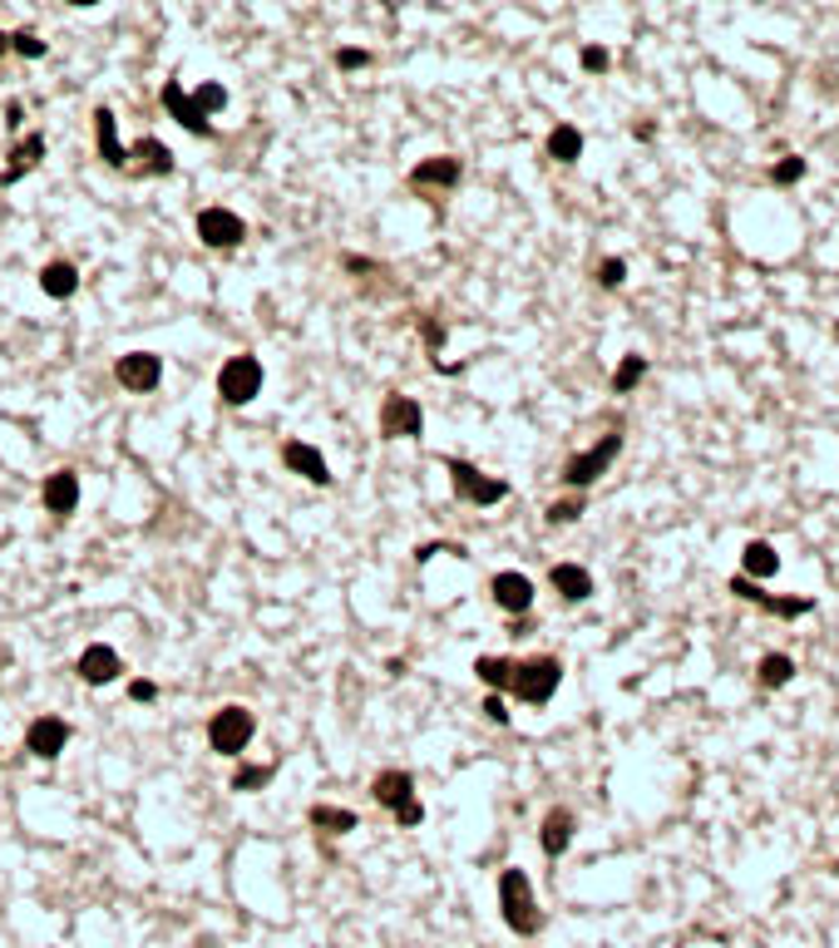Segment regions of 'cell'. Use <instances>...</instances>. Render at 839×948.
Segmentation results:
<instances>
[{"mask_svg":"<svg viewBox=\"0 0 839 948\" xmlns=\"http://www.w3.org/2000/svg\"><path fill=\"white\" fill-rule=\"evenodd\" d=\"M474 677L499 697H518L528 707L554 702L563 682V657L554 652H534V657H474Z\"/></svg>","mask_w":839,"mask_h":948,"instance_id":"obj_1","label":"cell"},{"mask_svg":"<svg viewBox=\"0 0 839 948\" xmlns=\"http://www.w3.org/2000/svg\"><path fill=\"white\" fill-rule=\"evenodd\" d=\"M499 914H504L508 934H518V939H534V934H544V909H538L534 899V879H528L518 865H508L499 874Z\"/></svg>","mask_w":839,"mask_h":948,"instance_id":"obj_2","label":"cell"},{"mask_svg":"<svg viewBox=\"0 0 839 948\" xmlns=\"http://www.w3.org/2000/svg\"><path fill=\"white\" fill-rule=\"evenodd\" d=\"M252 736H258V712H248V707H218L208 716V746L218 756H228V761H238L242 751L252 746Z\"/></svg>","mask_w":839,"mask_h":948,"instance_id":"obj_3","label":"cell"},{"mask_svg":"<svg viewBox=\"0 0 839 948\" xmlns=\"http://www.w3.org/2000/svg\"><path fill=\"white\" fill-rule=\"evenodd\" d=\"M622 455V430H608V435L598 440V445L578 450V455H568V465H563V484H568L573 494H583L588 484H598L602 474L612 470V460Z\"/></svg>","mask_w":839,"mask_h":948,"instance_id":"obj_4","label":"cell"},{"mask_svg":"<svg viewBox=\"0 0 839 948\" xmlns=\"http://www.w3.org/2000/svg\"><path fill=\"white\" fill-rule=\"evenodd\" d=\"M444 474H450L454 499H464V504H480V509H490V504L508 499V484L494 480V474H484L480 465H470V460H444Z\"/></svg>","mask_w":839,"mask_h":948,"instance_id":"obj_5","label":"cell"},{"mask_svg":"<svg viewBox=\"0 0 839 948\" xmlns=\"http://www.w3.org/2000/svg\"><path fill=\"white\" fill-rule=\"evenodd\" d=\"M218 396L228 400V405H252V400L262 396V361L258 356H228L218 371Z\"/></svg>","mask_w":839,"mask_h":948,"instance_id":"obj_6","label":"cell"},{"mask_svg":"<svg viewBox=\"0 0 839 948\" xmlns=\"http://www.w3.org/2000/svg\"><path fill=\"white\" fill-rule=\"evenodd\" d=\"M410 193H450L464 183V158L460 154H430L406 173Z\"/></svg>","mask_w":839,"mask_h":948,"instance_id":"obj_7","label":"cell"},{"mask_svg":"<svg viewBox=\"0 0 839 948\" xmlns=\"http://www.w3.org/2000/svg\"><path fill=\"white\" fill-rule=\"evenodd\" d=\"M424 435V410L416 396L390 391L380 400V440H420Z\"/></svg>","mask_w":839,"mask_h":948,"instance_id":"obj_8","label":"cell"},{"mask_svg":"<svg viewBox=\"0 0 839 948\" xmlns=\"http://www.w3.org/2000/svg\"><path fill=\"white\" fill-rule=\"evenodd\" d=\"M726 593L741 598V603H751V608H761V613H775V618H805V613H815V598H780V593H766L761 583H751V578H741V573L726 583Z\"/></svg>","mask_w":839,"mask_h":948,"instance_id":"obj_9","label":"cell"},{"mask_svg":"<svg viewBox=\"0 0 839 948\" xmlns=\"http://www.w3.org/2000/svg\"><path fill=\"white\" fill-rule=\"evenodd\" d=\"M114 381H119L124 391H134V396L158 391V386H164V356H154V351L119 356V361H114Z\"/></svg>","mask_w":839,"mask_h":948,"instance_id":"obj_10","label":"cell"},{"mask_svg":"<svg viewBox=\"0 0 839 948\" xmlns=\"http://www.w3.org/2000/svg\"><path fill=\"white\" fill-rule=\"evenodd\" d=\"M158 99H164V109L174 114V119L183 124V129L193 134V139H218V129H212V119H208L203 109H198V104H193V94H188L178 80H164V89H158Z\"/></svg>","mask_w":839,"mask_h":948,"instance_id":"obj_11","label":"cell"},{"mask_svg":"<svg viewBox=\"0 0 839 948\" xmlns=\"http://www.w3.org/2000/svg\"><path fill=\"white\" fill-rule=\"evenodd\" d=\"M198 238H203L208 247L228 252V247H242V242H248V223H242V213H232V208H203V213H198Z\"/></svg>","mask_w":839,"mask_h":948,"instance_id":"obj_12","label":"cell"},{"mask_svg":"<svg viewBox=\"0 0 839 948\" xmlns=\"http://www.w3.org/2000/svg\"><path fill=\"white\" fill-rule=\"evenodd\" d=\"M282 465L292 470L296 480L322 484V489H332V484H336V474H332V465H326V455L316 445H306V440H282Z\"/></svg>","mask_w":839,"mask_h":948,"instance_id":"obj_13","label":"cell"},{"mask_svg":"<svg viewBox=\"0 0 839 948\" xmlns=\"http://www.w3.org/2000/svg\"><path fill=\"white\" fill-rule=\"evenodd\" d=\"M70 721H60V716H35V721L25 726V751L35 756V761H55L60 751L70 746Z\"/></svg>","mask_w":839,"mask_h":948,"instance_id":"obj_14","label":"cell"},{"mask_svg":"<svg viewBox=\"0 0 839 948\" xmlns=\"http://www.w3.org/2000/svg\"><path fill=\"white\" fill-rule=\"evenodd\" d=\"M174 149H168L164 139H154V134H144V139L129 144V178H168L174 173Z\"/></svg>","mask_w":839,"mask_h":948,"instance_id":"obj_15","label":"cell"},{"mask_svg":"<svg viewBox=\"0 0 839 948\" xmlns=\"http://www.w3.org/2000/svg\"><path fill=\"white\" fill-rule=\"evenodd\" d=\"M74 672H80V682H90V687H109V682L124 677V657L109 647V642H94V647L80 652Z\"/></svg>","mask_w":839,"mask_h":948,"instance_id":"obj_16","label":"cell"},{"mask_svg":"<svg viewBox=\"0 0 839 948\" xmlns=\"http://www.w3.org/2000/svg\"><path fill=\"white\" fill-rule=\"evenodd\" d=\"M490 593H494V603L504 608V613L524 618L528 608H534V578L518 573V568H504V573L490 578Z\"/></svg>","mask_w":839,"mask_h":948,"instance_id":"obj_17","label":"cell"},{"mask_svg":"<svg viewBox=\"0 0 839 948\" xmlns=\"http://www.w3.org/2000/svg\"><path fill=\"white\" fill-rule=\"evenodd\" d=\"M94 149H99V158L114 168V173H129V149L119 144V119H114L109 104L94 109Z\"/></svg>","mask_w":839,"mask_h":948,"instance_id":"obj_18","label":"cell"},{"mask_svg":"<svg viewBox=\"0 0 839 948\" xmlns=\"http://www.w3.org/2000/svg\"><path fill=\"white\" fill-rule=\"evenodd\" d=\"M370 796H376L380 810H406L410 800H416V776L400 771V766H386V771H376V781H370Z\"/></svg>","mask_w":839,"mask_h":948,"instance_id":"obj_19","label":"cell"},{"mask_svg":"<svg viewBox=\"0 0 839 948\" xmlns=\"http://www.w3.org/2000/svg\"><path fill=\"white\" fill-rule=\"evenodd\" d=\"M40 504H45L55 519H65V514L80 509V474L74 470H55L45 474V484H40Z\"/></svg>","mask_w":839,"mask_h":948,"instance_id":"obj_20","label":"cell"},{"mask_svg":"<svg viewBox=\"0 0 839 948\" xmlns=\"http://www.w3.org/2000/svg\"><path fill=\"white\" fill-rule=\"evenodd\" d=\"M573 835H578V815H573L568 805H554V810L544 815V825H538V845H544V855H548V860L568 855Z\"/></svg>","mask_w":839,"mask_h":948,"instance_id":"obj_21","label":"cell"},{"mask_svg":"<svg viewBox=\"0 0 839 948\" xmlns=\"http://www.w3.org/2000/svg\"><path fill=\"white\" fill-rule=\"evenodd\" d=\"M40 158H45V134H20L15 149H10V164L6 173H0V188L20 183V178L30 173V168H40Z\"/></svg>","mask_w":839,"mask_h":948,"instance_id":"obj_22","label":"cell"},{"mask_svg":"<svg viewBox=\"0 0 839 948\" xmlns=\"http://www.w3.org/2000/svg\"><path fill=\"white\" fill-rule=\"evenodd\" d=\"M548 583H554V593L563 603H588L592 598V573L583 563H554L548 568Z\"/></svg>","mask_w":839,"mask_h":948,"instance_id":"obj_23","label":"cell"},{"mask_svg":"<svg viewBox=\"0 0 839 948\" xmlns=\"http://www.w3.org/2000/svg\"><path fill=\"white\" fill-rule=\"evenodd\" d=\"M775 573H780V554H775V544L751 539L746 549H741V578L761 583V578H775Z\"/></svg>","mask_w":839,"mask_h":948,"instance_id":"obj_24","label":"cell"},{"mask_svg":"<svg viewBox=\"0 0 839 948\" xmlns=\"http://www.w3.org/2000/svg\"><path fill=\"white\" fill-rule=\"evenodd\" d=\"M40 292H45V297H55V302H70L74 292H80V267H74V262H45V267H40Z\"/></svg>","mask_w":839,"mask_h":948,"instance_id":"obj_25","label":"cell"},{"mask_svg":"<svg viewBox=\"0 0 839 948\" xmlns=\"http://www.w3.org/2000/svg\"><path fill=\"white\" fill-rule=\"evenodd\" d=\"M306 825H312L316 835H346V830H356L360 820H356V810H346V805H322V800H316V805L306 810Z\"/></svg>","mask_w":839,"mask_h":948,"instance_id":"obj_26","label":"cell"},{"mask_svg":"<svg viewBox=\"0 0 839 948\" xmlns=\"http://www.w3.org/2000/svg\"><path fill=\"white\" fill-rule=\"evenodd\" d=\"M544 154L554 158V164H578L583 158V134L573 129V124H554L544 139Z\"/></svg>","mask_w":839,"mask_h":948,"instance_id":"obj_27","label":"cell"},{"mask_svg":"<svg viewBox=\"0 0 839 948\" xmlns=\"http://www.w3.org/2000/svg\"><path fill=\"white\" fill-rule=\"evenodd\" d=\"M277 771H282V761H262V766H248V761H242L238 771H232L228 786L238 790V796H258V790L272 786V776H277Z\"/></svg>","mask_w":839,"mask_h":948,"instance_id":"obj_28","label":"cell"},{"mask_svg":"<svg viewBox=\"0 0 839 948\" xmlns=\"http://www.w3.org/2000/svg\"><path fill=\"white\" fill-rule=\"evenodd\" d=\"M756 677H761V687H785V682L795 677V662L785 657V652H766V657H761V667H756Z\"/></svg>","mask_w":839,"mask_h":948,"instance_id":"obj_29","label":"cell"},{"mask_svg":"<svg viewBox=\"0 0 839 948\" xmlns=\"http://www.w3.org/2000/svg\"><path fill=\"white\" fill-rule=\"evenodd\" d=\"M642 376H647V356H622L618 361V371H612V391L618 396H628V391H637V386H642Z\"/></svg>","mask_w":839,"mask_h":948,"instance_id":"obj_30","label":"cell"},{"mask_svg":"<svg viewBox=\"0 0 839 948\" xmlns=\"http://www.w3.org/2000/svg\"><path fill=\"white\" fill-rule=\"evenodd\" d=\"M193 104H198V109H203L208 119H212V114H222V109H228V89H222L218 80H203V84H198V89H193Z\"/></svg>","mask_w":839,"mask_h":948,"instance_id":"obj_31","label":"cell"},{"mask_svg":"<svg viewBox=\"0 0 839 948\" xmlns=\"http://www.w3.org/2000/svg\"><path fill=\"white\" fill-rule=\"evenodd\" d=\"M10 55L20 60H45V40L35 30H10Z\"/></svg>","mask_w":839,"mask_h":948,"instance_id":"obj_32","label":"cell"},{"mask_svg":"<svg viewBox=\"0 0 839 948\" xmlns=\"http://www.w3.org/2000/svg\"><path fill=\"white\" fill-rule=\"evenodd\" d=\"M583 509H588V499L583 494H568V499H554L548 504V524H578Z\"/></svg>","mask_w":839,"mask_h":948,"instance_id":"obj_33","label":"cell"},{"mask_svg":"<svg viewBox=\"0 0 839 948\" xmlns=\"http://www.w3.org/2000/svg\"><path fill=\"white\" fill-rule=\"evenodd\" d=\"M805 168H810V164H805V158H800V154H785V158H780V164H775V168H770V183H780V188H790V183H800V178H805Z\"/></svg>","mask_w":839,"mask_h":948,"instance_id":"obj_34","label":"cell"},{"mask_svg":"<svg viewBox=\"0 0 839 948\" xmlns=\"http://www.w3.org/2000/svg\"><path fill=\"white\" fill-rule=\"evenodd\" d=\"M622 282H628V262H622V257H602V262H598V287L618 292Z\"/></svg>","mask_w":839,"mask_h":948,"instance_id":"obj_35","label":"cell"},{"mask_svg":"<svg viewBox=\"0 0 839 948\" xmlns=\"http://www.w3.org/2000/svg\"><path fill=\"white\" fill-rule=\"evenodd\" d=\"M608 65H612V55H608L602 45H588V50H583V70H588V75H602Z\"/></svg>","mask_w":839,"mask_h":948,"instance_id":"obj_36","label":"cell"},{"mask_svg":"<svg viewBox=\"0 0 839 948\" xmlns=\"http://www.w3.org/2000/svg\"><path fill=\"white\" fill-rule=\"evenodd\" d=\"M434 554H454V558H470V554H464V544H420V549H416V563H430Z\"/></svg>","mask_w":839,"mask_h":948,"instance_id":"obj_37","label":"cell"},{"mask_svg":"<svg viewBox=\"0 0 839 948\" xmlns=\"http://www.w3.org/2000/svg\"><path fill=\"white\" fill-rule=\"evenodd\" d=\"M484 716H490L494 726H508V702L499 697V692H490V697H484V707H480Z\"/></svg>","mask_w":839,"mask_h":948,"instance_id":"obj_38","label":"cell"},{"mask_svg":"<svg viewBox=\"0 0 839 948\" xmlns=\"http://www.w3.org/2000/svg\"><path fill=\"white\" fill-rule=\"evenodd\" d=\"M370 50H336V70H366Z\"/></svg>","mask_w":839,"mask_h":948,"instance_id":"obj_39","label":"cell"},{"mask_svg":"<svg viewBox=\"0 0 839 948\" xmlns=\"http://www.w3.org/2000/svg\"><path fill=\"white\" fill-rule=\"evenodd\" d=\"M129 697H134V702H154V697H158V682H148V677L129 682Z\"/></svg>","mask_w":839,"mask_h":948,"instance_id":"obj_40","label":"cell"},{"mask_svg":"<svg viewBox=\"0 0 839 948\" xmlns=\"http://www.w3.org/2000/svg\"><path fill=\"white\" fill-rule=\"evenodd\" d=\"M424 341H430V351H440V346H444V326L424 322Z\"/></svg>","mask_w":839,"mask_h":948,"instance_id":"obj_41","label":"cell"},{"mask_svg":"<svg viewBox=\"0 0 839 948\" xmlns=\"http://www.w3.org/2000/svg\"><path fill=\"white\" fill-rule=\"evenodd\" d=\"M0 55H10V35H6V30H0Z\"/></svg>","mask_w":839,"mask_h":948,"instance_id":"obj_42","label":"cell"},{"mask_svg":"<svg viewBox=\"0 0 839 948\" xmlns=\"http://www.w3.org/2000/svg\"><path fill=\"white\" fill-rule=\"evenodd\" d=\"M835 341H839V322H835Z\"/></svg>","mask_w":839,"mask_h":948,"instance_id":"obj_43","label":"cell"}]
</instances>
